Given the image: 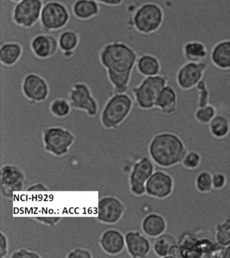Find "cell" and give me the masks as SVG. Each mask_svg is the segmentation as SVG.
Wrapping results in <instances>:
<instances>
[{"mask_svg":"<svg viewBox=\"0 0 230 258\" xmlns=\"http://www.w3.org/2000/svg\"><path fill=\"white\" fill-rule=\"evenodd\" d=\"M134 106L133 93L116 94L105 103L101 112V122L105 129H117L131 114Z\"/></svg>","mask_w":230,"mask_h":258,"instance_id":"277c9868","label":"cell"},{"mask_svg":"<svg viewBox=\"0 0 230 258\" xmlns=\"http://www.w3.org/2000/svg\"><path fill=\"white\" fill-rule=\"evenodd\" d=\"M49 189L45 184L38 183L34 184L28 187V191H47Z\"/></svg>","mask_w":230,"mask_h":258,"instance_id":"b9f144b4","label":"cell"},{"mask_svg":"<svg viewBox=\"0 0 230 258\" xmlns=\"http://www.w3.org/2000/svg\"><path fill=\"white\" fill-rule=\"evenodd\" d=\"M165 21V11L159 3L153 1L142 4L133 16L135 29L141 33L149 35L157 31Z\"/></svg>","mask_w":230,"mask_h":258,"instance_id":"5b68a950","label":"cell"},{"mask_svg":"<svg viewBox=\"0 0 230 258\" xmlns=\"http://www.w3.org/2000/svg\"><path fill=\"white\" fill-rule=\"evenodd\" d=\"M43 0H22L16 3L13 18L17 25L25 28L35 25L41 18Z\"/></svg>","mask_w":230,"mask_h":258,"instance_id":"30bf717a","label":"cell"},{"mask_svg":"<svg viewBox=\"0 0 230 258\" xmlns=\"http://www.w3.org/2000/svg\"><path fill=\"white\" fill-rule=\"evenodd\" d=\"M71 19L69 8L58 0H49L44 4L40 21L45 29L56 31L65 27Z\"/></svg>","mask_w":230,"mask_h":258,"instance_id":"52a82bcc","label":"cell"},{"mask_svg":"<svg viewBox=\"0 0 230 258\" xmlns=\"http://www.w3.org/2000/svg\"><path fill=\"white\" fill-rule=\"evenodd\" d=\"M155 171L151 158L142 157L134 164L130 174V188L133 195L142 197L146 194V183Z\"/></svg>","mask_w":230,"mask_h":258,"instance_id":"7c38bea8","label":"cell"},{"mask_svg":"<svg viewBox=\"0 0 230 258\" xmlns=\"http://www.w3.org/2000/svg\"><path fill=\"white\" fill-rule=\"evenodd\" d=\"M227 184V177L221 172L213 174V187L215 190H221Z\"/></svg>","mask_w":230,"mask_h":258,"instance_id":"d590c367","label":"cell"},{"mask_svg":"<svg viewBox=\"0 0 230 258\" xmlns=\"http://www.w3.org/2000/svg\"><path fill=\"white\" fill-rule=\"evenodd\" d=\"M178 241H179L182 258L204 257L201 245H200L199 233H193L191 231L184 232L180 236Z\"/></svg>","mask_w":230,"mask_h":258,"instance_id":"ffe728a7","label":"cell"},{"mask_svg":"<svg viewBox=\"0 0 230 258\" xmlns=\"http://www.w3.org/2000/svg\"><path fill=\"white\" fill-rule=\"evenodd\" d=\"M35 220L38 223L43 224V225H47L48 227L53 228L55 227L61 221V217H35Z\"/></svg>","mask_w":230,"mask_h":258,"instance_id":"f35d334b","label":"cell"},{"mask_svg":"<svg viewBox=\"0 0 230 258\" xmlns=\"http://www.w3.org/2000/svg\"><path fill=\"white\" fill-rule=\"evenodd\" d=\"M126 247L129 255L133 258L147 257L151 251V242L141 232L129 231L125 235Z\"/></svg>","mask_w":230,"mask_h":258,"instance_id":"ac0fdd59","label":"cell"},{"mask_svg":"<svg viewBox=\"0 0 230 258\" xmlns=\"http://www.w3.org/2000/svg\"><path fill=\"white\" fill-rule=\"evenodd\" d=\"M196 88L198 90L197 107H203L209 105L211 101V92L205 78L199 82Z\"/></svg>","mask_w":230,"mask_h":258,"instance_id":"836d02e7","label":"cell"},{"mask_svg":"<svg viewBox=\"0 0 230 258\" xmlns=\"http://www.w3.org/2000/svg\"><path fill=\"white\" fill-rule=\"evenodd\" d=\"M174 188L175 180L172 176L167 172L157 170L146 183V194L154 199L164 200L171 195Z\"/></svg>","mask_w":230,"mask_h":258,"instance_id":"4fadbf2b","label":"cell"},{"mask_svg":"<svg viewBox=\"0 0 230 258\" xmlns=\"http://www.w3.org/2000/svg\"><path fill=\"white\" fill-rule=\"evenodd\" d=\"M72 11L77 19H90L100 13V4L95 0H75L72 5Z\"/></svg>","mask_w":230,"mask_h":258,"instance_id":"d4e9b609","label":"cell"},{"mask_svg":"<svg viewBox=\"0 0 230 258\" xmlns=\"http://www.w3.org/2000/svg\"><path fill=\"white\" fill-rule=\"evenodd\" d=\"M188 150L177 134L161 132L152 138L149 154L153 163L161 168H171L181 163Z\"/></svg>","mask_w":230,"mask_h":258,"instance_id":"7a4b0ae2","label":"cell"},{"mask_svg":"<svg viewBox=\"0 0 230 258\" xmlns=\"http://www.w3.org/2000/svg\"><path fill=\"white\" fill-rule=\"evenodd\" d=\"M217 113V107L210 103L205 107L196 108L193 112V117L200 125H208Z\"/></svg>","mask_w":230,"mask_h":258,"instance_id":"f1b7e54d","label":"cell"},{"mask_svg":"<svg viewBox=\"0 0 230 258\" xmlns=\"http://www.w3.org/2000/svg\"><path fill=\"white\" fill-rule=\"evenodd\" d=\"M167 227V221L165 218L155 213H150L146 216L141 223L143 233L148 237L153 239L165 233Z\"/></svg>","mask_w":230,"mask_h":258,"instance_id":"603a6c76","label":"cell"},{"mask_svg":"<svg viewBox=\"0 0 230 258\" xmlns=\"http://www.w3.org/2000/svg\"><path fill=\"white\" fill-rule=\"evenodd\" d=\"M101 5L109 6V7H119L123 5L125 0H95Z\"/></svg>","mask_w":230,"mask_h":258,"instance_id":"60d3db41","label":"cell"},{"mask_svg":"<svg viewBox=\"0 0 230 258\" xmlns=\"http://www.w3.org/2000/svg\"><path fill=\"white\" fill-rule=\"evenodd\" d=\"M201 155L199 152L188 151L181 164L186 169L195 170L201 165Z\"/></svg>","mask_w":230,"mask_h":258,"instance_id":"e575fe53","label":"cell"},{"mask_svg":"<svg viewBox=\"0 0 230 258\" xmlns=\"http://www.w3.org/2000/svg\"><path fill=\"white\" fill-rule=\"evenodd\" d=\"M9 253V241L4 232L0 233V257H7Z\"/></svg>","mask_w":230,"mask_h":258,"instance_id":"ab89813d","label":"cell"},{"mask_svg":"<svg viewBox=\"0 0 230 258\" xmlns=\"http://www.w3.org/2000/svg\"><path fill=\"white\" fill-rule=\"evenodd\" d=\"M25 182V174L21 168L11 164L2 167L0 188L2 195L6 199L13 197L15 192L23 191Z\"/></svg>","mask_w":230,"mask_h":258,"instance_id":"8fae6325","label":"cell"},{"mask_svg":"<svg viewBox=\"0 0 230 258\" xmlns=\"http://www.w3.org/2000/svg\"><path fill=\"white\" fill-rule=\"evenodd\" d=\"M22 54L23 48L19 43H7L0 45V61L7 67L17 63Z\"/></svg>","mask_w":230,"mask_h":258,"instance_id":"4316f807","label":"cell"},{"mask_svg":"<svg viewBox=\"0 0 230 258\" xmlns=\"http://www.w3.org/2000/svg\"><path fill=\"white\" fill-rule=\"evenodd\" d=\"M23 92L25 97L31 101L43 102L49 97V86L41 76L29 74L24 79Z\"/></svg>","mask_w":230,"mask_h":258,"instance_id":"2e32d148","label":"cell"},{"mask_svg":"<svg viewBox=\"0 0 230 258\" xmlns=\"http://www.w3.org/2000/svg\"><path fill=\"white\" fill-rule=\"evenodd\" d=\"M208 129L214 139H225L230 134V119L224 114L217 113L208 125Z\"/></svg>","mask_w":230,"mask_h":258,"instance_id":"484cf974","label":"cell"},{"mask_svg":"<svg viewBox=\"0 0 230 258\" xmlns=\"http://www.w3.org/2000/svg\"><path fill=\"white\" fill-rule=\"evenodd\" d=\"M169 83L168 75L145 77L139 73L135 67L132 74L129 87L133 93L134 101L138 107L143 110H151L155 108L158 95Z\"/></svg>","mask_w":230,"mask_h":258,"instance_id":"3957f363","label":"cell"},{"mask_svg":"<svg viewBox=\"0 0 230 258\" xmlns=\"http://www.w3.org/2000/svg\"><path fill=\"white\" fill-rule=\"evenodd\" d=\"M11 258H40L41 255L37 252L30 251L25 248H21L13 252Z\"/></svg>","mask_w":230,"mask_h":258,"instance_id":"8d00e7d4","label":"cell"},{"mask_svg":"<svg viewBox=\"0 0 230 258\" xmlns=\"http://www.w3.org/2000/svg\"><path fill=\"white\" fill-rule=\"evenodd\" d=\"M210 61L218 69L230 70V39H222L212 47Z\"/></svg>","mask_w":230,"mask_h":258,"instance_id":"7402d4cb","label":"cell"},{"mask_svg":"<svg viewBox=\"0 0 230 258\" xmlns=\"http://www.w3.org/2000/svg\"><path fill=\"white\" fill-rule=\"evenodd\" d=\"M41 138L45 151L58 157L67 155L76 141L73 132L59 125L45 128Z\"/></svg>","mask_w":230,"mask_h":258,"instance_id":"8992f818","label":"cell"},{"mask_svg":"<svg viewBox=\"0 0 230 258\" xmlns=\"http://www.w3.org/2000/svg\"><path fill=\"white\" fill-rule=\"evenodd\" d=\"M59 36L39 35L31 41V49L37 57L45 59L53 55L59 48Z\"/></svg>","mask_w":230,"mask_h":258,"instance_id":"44dd1931","label":"cell"},{"mask_svg":"<svg viewBox=\"0 0 230 258\" xmlns=\"http://www.w3.org/2000/svg\"><path fill=\"white\" fill-rule=\"evenodd\" d=\"M125 212V205L121 200L108 196L99 200L97 219L100 223L113 225L121 221Z\"/></svg>","mask_w":230,"mask_h":258,"instance_id":"5bb4252c","label":"cell"},{"mask_svg":"<svg viewBox=\"0 0 230 258\" xmlns=\"http://www.w3.org/2000/svg\"><path fill=\"white\" fill-rule=\"evenodd\" d=\"M195 184L199 193H210L213 189V174L208 171H200L196 176Z\"/></svg>","mask_w":230,"mask_h":258,"instance_id":"4dcf8cb0","label":"cell"},{"mask_svg":"<svg viewBox=\"0 0 230 258\" xmlns=\"http://www.w3.org/2000/svg\"><path fill=\"white\" fill-rule=\"evenodd\" d=\"M215 241L224 247L230 244V218L216 225Z\"/></svg>","mask_w":230,"mask_h":258,"instance_id":"1f68e13d","label":"cell"},{"mask_svg":"<svg viewBox=\"0 0 230 258\" xmlns=\"http://www.w3.org/2000/svg\"><path fill=\"white\" fill-rule=\"evenodd\" d=\"M69 101L73 109L85 111L91 117H95L101 109V105L85 83H79L74 85L70 92Z\"/></svg>","mask_w":230,"mask_h":258,"instance_id":"9c48e42d","label":"cell"},{"mask_svg":"<svg viewBox=\"0 0 230 258\" xmlns=\"http://www.w3.org/2000/svg\"><path fill=\"white\" fill-rule=\"evenodd\" d=\"M139 57L133 48L120 42L108 44L102 50L100 59L107 70L115 95L129 91L132 74Z\"/></svg>","mask_w":230,"mask_h":258,"instance_id":"6da1fadb","label":"cell"},{"mask_svg":"<svg viewBox=\"0 0 230 258\" xmlns=\"http://www.w3.org/2000/svg\"><path fill=\"white\" fill-rule=\"evenodd\" d=\"M73 107L69 100L59 98L54 99L50 105V111L56 117L65 118L71 113Z\"/></svg>","mask_w":230,"mask_h":258,"instance_id":"d6a6232c","label":"cell"},{"mask_svg":"<svg viewBox=\"0 0 230 258\" xmlns=\"http://www.w3.org/2000/svg\"><path fill=\"white\" fill-rule=\"evenodd\" d=\"M99 244L103 251L108 255H119L126 247L125 236L119 230L108 229L102 234Z\"/></svg>","mask_w":230,"mask_h":258,"instance_id":"d6986e66","label":"cell"},{"mask_svg":"<svg viewBox=\"0 0 230 258\" xmlns=\"http://www.w3.org/2000/svg\"><path fill=\"white\" fill-rule=\"evenodd\" d=\"M179 243L177 238L170 233H164L154 240L153 250L157 257H167L170 249L174 245Z\"/></svg>","mask_w":230,"mask_h":258,"instance_id":"83f0119b","label":"cell"},{"mask_svg":"<svg viewBox=\"0 0 230 258\" xmlns=\"http://www.w3.org/2000/svg\"><path fill=\"white\" fill-rule=\"evenodd\" d=\"M11 1L13 2V3H19V2L22 1V0H11Z\"/></svg>","mask_w":230,"mask_h":258,"instance_id":"ee69618b","label":"cell"},{"mask_svg":"<svg viewBox=\"0 0 230 258\" xmlns=\"http://www.w3.org/2000/svg\"><path fill=\"white\" fill-rule=\"evenodd\" d=\"M210 57L207 61L202 62L186 61L178 69L175 76L177 87L183 91L195 89L205 77V72L209 66Z\"/></svg>","mask_w":230,"mask_h":258,"instance_id":"ba28073f","label":"cell"},{"mask_svg":"<svg viewBox=\"0 0 230 258\" xmlns=\"http://www.w3.org/2000/svg\"><path fill=\"white\" fill-rule=\"evenodd\" d=\"M91 252L85 248L78 247L68 253V258H91Z\"/></svg>","mask_w":230,"mask_h":258,"instance_id":"74e56055","label":"cell"},{"mask_svg":"<svg viewBox=\"0 0 230 258\" xmlns=\"http://www.w3.org/2000/svg\"><path fill=\"white\" fill-rule=\"evenodd\" d=\"M175 75V73L167 74L169 83L160 92L155 103V107L165 116L173 115L179 107V93L171 79L172 76Z\"/></svg>","mask_w":230,"mask_h":258,"instance_id":"9a60e30c","label":"cell"},{"mask_svg":"<svg viewBox=\"0 0 230 258\" xmlns=\"http://www.w3.org/2000/svg\"><path fill=\"white\" fill-rule=\"evenodd\" d=\"M219 40L204 41L199 39H192L186 41L183 46L184 58L186 61L197 63L207 61L210 57L212 47Z\"/></svg>","mask_w":230,"mask_h":258,"instance_id":"e0dca14e","label":"cell"},{"mask_svg":"<svg viewBox=\"0 0 230 258\" xmlns=\"http://www.w3.org/2000/svg\"><path fill=\"white\" fill-rule=\"evenodd\" d=\"M223 258H230V244L225 247Z\"/></svg>","mask_w":230,"mask_h":258,"instance_id":"7bdbcfd3","label":"cell"},{"mask_svg":"<svg viewBox=\"0 0 230 258\" xmlns=\"http://www.w3.org/2000/svg\"><path fill=\"white\" fill-rule=\"evenodd\" d=\"M136 67L139 73L145 77H155L161 73V61L153 54L145 53L140 56Z\"/></svg>","mask_w":230,"mask_h":258,"instance_id":"cb8c5ba5","label":"cell"},{"mask_svg":"<svg viewBox=\"0 0 230 258\" xmlns=\"http://www.w3.org/2000/svg\"><path fill=\"white\" fill-rule=\"evenodd\" d=\"M79 43V35L72 30L64 31L59 38V48L65 52L74 51Z\"/></svg>","mask_w":230,"mask_h":258,"instance_id":"f546056e","label":"cell"}]
</instances>
